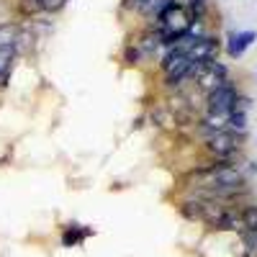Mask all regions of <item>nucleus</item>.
Returning <instances> with one entry per match:
<instances>
[{"label":"nucleus","mask_w":257,"mask_h":257,"mask_svg":"<svg viewBox=\"0 0 257 257\" xmlns=\"http://www.w3.org/2000/svg\"><path fill=\"white\" fill-rule=\"evenodd\" d=\"M242 142H244V137L224 128V132H216V134L206 137L201 144H203V152L213 162H231L234 165L239 160V155H242Z\"/></svg>","instance_id":"nucleus-1"},{"label":"nucleus","mask_w":257,"mask_h":257,"mask_svg":"<svg viewBox=\"0 0 257 257\" xmlns=\"http://www.w3.org/2000/svg\"><path fill=\"white\" fill-rule=\"evenodd\" d=\"M193 24L190 11L185 3H178V0H167V3L160 8L157 18L152 21V26L160 29L162 34H175V36H188V29Z\"/></svg>","instance_id":"nucleus-2"},{"label":"nucleus","mask_w":257,"mask_h":257,"mask_svg":"<svg viewBox=\"0 0 257 257\" xmlns=\"http://www.w3.org/2000/svg\"><path fill=\"white\" fill-rule=\"evenodd\" d=\"M239 93H242L239 85L229 77L226 82L219 85V88H213L211 93L203 95V113L206 116H229L234 103L239 98Z\"/></svg>","instance_id":"nucleus-3"},{"label":"nucleus","mask_w":257,"mask_h":257,"mask_svg":"<svg viewBox=\"0 0 257 257\" xmlns=\"http://www.w3.org/2000/svg\"><path fill=\"white\" fill-rule=\"evenodd\" d=\"M188 59L190 62H211V59H219L221 52V39L216 34H208L201 39H193L188 44Z\"/></svg>","instance_id":"nucleus-4"},{"label":"nucleus","mask_w":257,"mask_h":257,"mask_svg":"<svg viewBox=\"0 0 257 257\" xmlns=\"http://www.w3.org/2000/svg\"><path fill=\"white\" fill-rule=\"evenodd\" d=\"M254 39H257V31H252V29L249 31H229L226 34V44H224L229 59H239L254 44Z\"/></svg>","instance_id":"nucleus-5"},{"label":"nucleus","mask_w":257,"mask_h":257,"mask_svg":"<svg viewBox=\"0 0 257 257\" xmlns=\"http://www.w3.org/2000/svg\"><path fill=\"white\" fill-rule=\"evenodd\" d=\"M134 44L139 47V52L144 54V59L155 57L157 52H162V31L155 29V26H147L137 34V41Z\"/></svg>","instance_id":"nucleus-6"},{"label":"nucleus","mask_w":257,"mask_h":257,"mask_svg":"<svg viewBox=\"0 0 257 257\" xmlns=\"http://www.w3.org/2000/svg\"><path fill=\"white\" fill-rule=\"evenodd\" d=\"M88 237H95L93 226H85V224H77V221H67L62 226V247H77Z\"/></svg>","instance_id":"nucleus-7"},{"label":"nucleus","mask_w":257,"mask_h":257,"mask_svg":"<svg viewBox=\"0 0 257 257\" xmlns=\"http://www.w3.org/2000/svg\"><path fill=\"white\" fill-rule=\"evenodd\" d=\"M39 41H41V36H39L29 24H21V31H18V39H16L13 52H16V54H24V57H31V54L39 49Z\"/></svg>","instance_id":"nucleus-8"},{"label":"nucleus","mask_w":257,"mask_h":257,"mask_svg":"<svg viewBox=\"0 0 257 257\" xmlns=\"http://www.w3.org/2000/svg\"><path fill=\"white\" fill-rule=\"evenodd\" d=\"M147 118L152 121L157 128H178V123H175V116H173V111L167 108V103H155L152 108L147 111Z\"/></svg>","instance_id":"nucleus-9"},{"label":"nucleus","mask_w":257,"mask_h":257,"mask_svg":"<svg viewBox=\"0 0 257 257\" xmlns=\"http://www.w3.org/2000/svg\"><path fill=\"white\" fill-rule=\"evenodd\" d=\"M21 31V21H3L0 24V49H13Z\"/></svg>","instance_id":"nucleus-10"},{"label":"nucleus","mask_w":257,"mask_h":257,"mask_svg":"<svg viewBox=\"0 0 257 257\" xmlns=\"http://www.w3.org/2000/svg\"><path fill=\"white\" fill-rule=\"evenodd\" d=\"M178 211H180V216L188 219V221H201V198H196V196L188 193V198L178 203Z\"/></svg>","instance_id":"nucleus-11"},{"label":"nucleus","mask_w":257,"mask_h":257,"mask_svg":"<svg viewBox=\"0 0 257 257\" xmlns=\"http://www.w3.org/2000/svg\"><path fill=\"white\" fill-rule=\"evenodd\" d=\"M121 62L126 64V67H139V64L144 62V54L139 52V47L134 44V41H126V47L121 52Z\"/></svg>","instance_id":"nucleus-12"},{"label":"nucleus","mask_w":257,"mask_h":257,"mask_svg":"<svg viewBox=\"0 0 257 257\" xmlns=\"http://www.w3.org/2000/svg\"><path fill=\"white\" fill-rule=\"evenodd\" d=\"M226 132H234V134L244 137V134H247V113L231 111V113L226 116Z\"/></svg>","instance_id":"nucleus-13"},{"label":"nucleus","mask_w":257,"mask_h":257,"mask_svg":"<svg viewBox=\"0 0 257 257\" xmlns=\"http://www.w3.org/2000/svg\"><path fill=\"white\" fill-rule=\"evenodd\" d=\"M242 221H244V231H257V206L254 203H244L239 206Z\"/></svg>","instance_id":"nucleus-14"},{"label":"nucleus","mask_w":257,"mask_h":257,"mask_svg":"<svg viewBox=\"0 0 257 257\" xmlns=\"http://www.w3.org/2000/svg\"><path fill=\"white\" fill-rule=\"evenodd\" d=\"M36 3V8H39V13H47V16H54V13H59L64 6H67V0H34Z\"/></svg>","instance_id":"nucleus-15"},{"label":"nucleus","mask_w":257,"mask_h":257,"mask_svg":"<svg viewBox=\"0 0 257 257\" xmlns=\"http://www.w3.org/2000/svg\"><path fill=\"white\" fill-rule=\"evenodd\" d=\"M16 52L13 49H0V75H11L16 64Z\"/></svg>","instance_id":"nucleus-16"},{"label":"nucleus","mask_w":257,"mask_h":257,"mask_svg":"<svg viewBox=\"0 0 257 257\" xmlns=\"http://www.w3.org/2000/svg\"><path fill=\"white\" fill-rule=\"evenodd\" d=\"M249 108H252V98L239 93V98H237V103H234V108H231V111H237V113H247Z\"/></svg>","instance_id":"nucleus-17"},{"label":"nucleus","mask_w":257,"mask_h":257,"mask_svg":"<svg viewBox=\"0 0 257 257\" xmlns=\"http://www.w3.org/2000/svg\"><path fill=\"white\" fill-rule=\"evenodd\" d=\"M11 85V75H0V90H6Z\"/></svg>","instance_id":"nucleus-18"},{"label":"nucleus","mask_w":257,"mask_h":257,"mask_svg":"<svg viewBox=\"0 0 257 257\" xmlns=\"http://www.w3.org/2000/svg\"><path fill=\"white\" fill-rule=\"evenodd\" d=\"M142 126H144V116H139V118H137V123H134V128H142Z\"/></svg>","instance_id":"nucleus-19"},{"label":"nucleus","mask_w":257,"mask_h":257,"mask_svg":"<svg viewBox=\"0 0 257 257\" xmlns=\"http://www.w3.org/2000/svg\"><path fill=\"white\" fill-rule=\"evenodd\" d=\"M249 170H252V173H257V162H249Z\"/></svg>","instance_id":"nucleus-20"},{"label":"nucleus","mask_w":257,"mask_h":257,"mask_svg":"<svg viewBox=\"0 0 257 257\" xmlns=\"http://www.w3.org/2000/svg\"><path fill=\"white\" fill-rule=\"evenodd\" d=\"M134 3H144V0H134Z\"/></svg>","instance_id":"nucleus-21"}]
</instances>
